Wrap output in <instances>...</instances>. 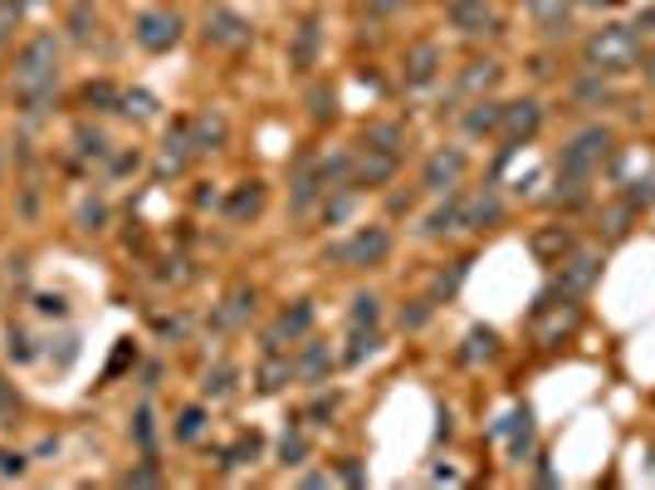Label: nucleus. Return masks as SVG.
<instances>
[{"instance_id":"1","label":"nucleus","mask_w":655,"mask_h":490,"mask_svg":"<svg viewBox=\"0 0 655 490\" xmlns=\"http://www.w3.org/2000/svg\"><path fill=\"white\" fill-rule=\"evenodd\" d=\"M10 89L25 103L30 113H39L59 89V39L55 35H30L25 49L15 55V75H10Z\"/></svg>"},{"instance_id":"2","label":"nucleus","mask_w":655,"mask_h":490,"mask_svg":"<svg viewBox=\"0 0 655 490\" xmlns=\"http://www.w3.org/2000/svg\"><path fill=\"white\" fill-rule=\"evenodd\" d=\"M583 59L597 75H627L641 59V35L636 25H601L597 35L583 45Z\"/></svg>"},{"instance_id":"3","label":"nucleus","mask_w":655,"mask_h":490,"mask_svg":"<svg viewBox=\"0 0 655 490\" xmlns=\"http://www.w3.org/2000/svg\"><path fill=\"white\" fill-rule=\"evenodd\" d=\"M611 158V133L607 128H583L573 143L563 148V162H558V176H577V182H587L591 172H597L601 162Z\"/></svg>"},{"instance_id":"4","label":"nucleus","mask_w":655,"mask_h":490,"mask_svg":"<svg viewBox=\"0 0 655 490\" xmlns=\"http://www.w3.org/2000/svg\"><path fill=\"white\" fill-rule=\"evenodd\" d=\"M387 255H392V231H387V226H363L353 241L328 250V260H343V265H353V270H372V265H382Z\"/></svg>"},{"instance_id":"5","label":"nucleus","mask_w":655,"mask_h":490,"mask_svg":"<svg viewBox=\"0 0 655 490\" xmlns=\"http://www.w3.org/2000/svg\"><path fill=\"white\" fill-rule=\"evenodd\" d=\"M182 15L176 10H142L137 15V25H133V35H137V45L147 49V55H166V49H176L182 45Z\"/></svg>"},{"instance_id":"6","label":"nucleus","mask_w":655,"mask_h":490,"mask_svg":"<svg viewBox=\"0 0 655 490\" xmlns=\"http://www.w3.org/2000/svg\"><path fill=\"white\" fill-rule=\"evenodd\" d=\"M464 172H470V158L460 148H436L426 158V167H421V186L436 196H450V192H460Z\"/></svg>"},{"instance_id":"7","label":"nucleus","mask_w":655,"mask_h":490,"mask_svg":"<svg viewBox=\"0 0 655 490\" xmlns=\"http://www.w3.org/2000/svg\"><path fill=\"white\" fill-rule=\"evenodd\" d=\"M538 128H543V109H538L533 99L504 103V109H499V138L509 143V152H519L524 143H533Z\"/></svg>"},{"instance_id":"8","label":"nucleus","mask_w":655,"mask_h":490,"mask_svg":"<svg viewBox=\"0 0 655 490\" xmlns=\"http://www.w3.org/2000/svg\"><path fill=\"white\" fill-rule=\"evenodd\" d=\"M206 39L216 49H245L250 39H255V25H250L240 10H230V5H210L206 10Z\"/></svg>"},{"instance_id":"9","label":"nucleus","mask_w":655,"mask_h":490,"mask_svg":"<svg viewBox=\"0 0 655 490\" xmlns=\"http://www.w3.org/2000/svg\"><path fill=\"white\" fill-rule=\"evenodd\" d=\"M558 285L567 289V295H587L591 285H597V275H601V250L597 246H573L563 260H558Z\"/></svg>"},{"instance_id":"10","label":"nucleus","mask_w":655,"mask_h":490,"mask_svg":"<svg viewBox=\"0 0 655 490\" xmlns=\"http://www.w3.org/2000/svg\"><path fill=\"white\" fill-rule=\"evenodd\" d=\"M577 324H583V315H577V305H567V299L563 305H543V299L533 305V339L543 343V349H558Z\"/></svg>"},{"instance_id":"11","label":"nucleus","mask_w":655,"mask_h":490,"mask_svg":"<svg viewBox=\"0 0 655 490\" xmlns=\"http://www.w3.org/2000/svg\"><path fill=\"white\" fill-rule=\"evenodd\" d=\"M309 329H313V305L299 299V305L284 309V315L269 324V333H264V353H284V343L309 339Z\"/></svg>"},{"instance_id":"12","label":"nucleus","mask_w":655,"mask_h":490,"mask_svg":"<svg viewBox=\"0 0 655 490\" xmlns=\"http://www.w3.org/2000/svg\"><path fill=\"white\" fill-rule=\"evenodd\" d=\"M196 158H200V152H196L192 133H186V123H176V128L166 133L162 152H157V176H182V172H186V167H192Z\"/></svg>"},{"instance_id":"13","label":"nucleus","mask_w":655,"mask_h":490,"mask_svg":"<svg viewBox=\"0 0 655 490\" xmlns=\"http://www.w3.org/2000/svg\"><path fill=\"white\" fill-rule=\"evenodd\" d=\"M499 216H504V202L490 186L474 196H460V231H490V226H499Z\"/></svg>"},{"instance_id":"14","label":"nucleus","mask_w":655,"mask_h":490,"mask_svg":"<svg viewBox=\"0 0 655 490\" xmlns=\"http://www.w3.org/2000/svg\"><path fill=\"white\" fill-rule=\"evenodd\" d=\"M397 176V152H382V148H367L353 158V186H387Z\"/></svg>"},{"instance_id":"15","label":"nucleus","mask_w":655,"mask_h":490,"mask_svg":"<svg viewBox=\"0 0 655 490\" xmlns=\"http://www.w3.org/2000/svg\"><path fill=\"white\" fill-rule=\"evenodd\" d=\"M450 25H456L460 35H494L499 15H494L490 0H456V5H450Z\"/></svg>"},{"instance_id":"16","label":"nucleus","mask_w":655,"mask_h":490,"mask_svg":"<svg viewBox=\"0 0 655 490\" xmlns=\"http://www.w3.org/2000/svg\"><path fill=\"white\" fill-rule=\"evenodd\" d=\"M440 75V49L430 45V39H421V45L406 49V59H401V79L411 83V89H426L430 79Z\"/></svg>"},{"instance_id":"17","label":"nucleus","mask_w":655,"mask_h":490,"mask_svg":"<svg viewBox=\"0 0 655 490\" xmlns=\"http://www.w3.org/2000/svg\"><path fill=\"white\" fill-rule=\"evenodd\" d=\"M319 39H323L319 15H303L299 30H294V45H289V65L299 69V75H309L313 69V59H319Z\"/></svg>"},{"instance_id":"18","label":"nucleus","mask_w":655,"mask_h":490,"mask_svg":"<svg viewBox=\"0 0 655 490\" xmlns=\"http://www.w3.org/2000/svg\"><path fill=\"white\" fill-rule=\"evenodd\" d=\"M220 212H226V221H235V226L255 221V216L264 212V186L260 182H240L235 192L226 196V206H220Z\"/></svg>"},{"instance_id":"19","label":"nucleus","mask_w":655,"mask_h":490,"mask_svg":"<svg viewBox=\"0 0 655 490\" xmlns=\"http://www.w3.org/2000/svg\"><path fill=\"white\" fill-rule=\"evenodd\" d=\"M323 192H328V186H323V162L303 158L299 172H294V212H309Z\"/></svg>"},{"instance_id":"20","label":"nucleus","mask_w":655,"mask_h":490,"mask_svg":"<svg viewBox=\"0 0 655 490\" xmlns=\"http://www.w3.org/2000/svg\"><path fill=\"white\" fill-rule=\"evenodd\" d=\"M250 315H255V289H250V285H235V289L226 295V305L216 309V324H220V329H240Z\"/></svg>"},{"instance_id":"21","label":"nucleus","mask_w":655,"mask_h":490,"mask_svg":"<svg viewBox=\"0 0 655 490\" xmlns=\"http://www.w3.org/2000/svg\"><path fill=\"white\" fill-rule=\"evenodd\" d=\"M186 133H192V143H196V152H216L220 143H226V118L220 113H196L192 123H186Z\"/></svg>"},{"instance_id":"22","label":"nucleus","mask_w":655,"mask_h":490,"mask_svg":"<svg viewBox=\"0 0 655 490\" xmlns=\"http://www.w3.org/2000/svg\"><path fill=\"white\" fill-rule=\"evenodd\" d=\"M328 368H333V353H328V343H303L299 363H294V373H299L303 383H328Z\"/></svg>"},{"instance_id":"23","label":"nucleus","mask_w":655,"mask_h":490,"mask_svg":"<svg viewBox=\"0 0 655 490\" xmlns=\"http://www.w3.org/2000/svg\"><path fill=\"white\" fill-rule=\"evenodd\" d=\"M528 15H533L548 35H558V30L567 25V15H573V0H528Z\"/></svg>"},{"instance_id":"24","label":"nucleus","mask_w":655,"mask_h":490,"mask_svg":"<svg viewBox=\"0 0 655 490\" xmlns=\"http://www.w3.org/2000/svg\"><path fill=\"white\" fill-rule=\"evenodd\" d=\"M504 69L494 65V59H474V65H464V75H460V89L464 93H490L494 83H499Z\"/></svg>"},{"instance_id":"25","label":"nucleus","mask_w":655,"mask_h":490,"mask_svg":"<svg viewBox=\"0 0 655 490\" xmlns=\"http://www.w3.org/2000/svg\"><path fill=\"white\" fill-rule=\"evenodd\" d=\"M426 236H450V231H460V192H450L446 196V206H436V212L426 216V226H421Z\"/></svg>"},{"instance_id":"26","label":"nucleus","mask_w":655,"mask_h":490,"mask_svg":"<svg viewBox=\"0 0 655 490\" xmlns=\"http://www.w3.org/2000/svg\"><path fill=\"white\" fill-rule=\"evenodd\" d=\"M494 353H499V333H494V329H470V333H464V349H460L464 363L494 358Z\"/></svg>"},{"instance_id":"27","label":"nucleus","mask_w":655,"mask_h":490,"mask_svg":"<svg viewBox=\"0 0 655 490\" xmlns=\"http://www.w3.org/2000/svg\"><path fill=\"white\" fill-rule=\"evenodd\" d=\"M289 378H294V363L284 358V353H269V358L260 363V392H279Z\"/></svg>"},{"instance_id":"28","label":"nucleus","mask_w":655,"mask_h":490,"mask_svg":"<svg viewBox=\"0 0 655 490\" xmlns=\"http://www.w3.org/2000/svg\"><path fill=\"white\" fill-rule=\"evenodd\" d=\"M363 143H367V148H382V152H397V158H401V143H406V133H401L397 123H372V128L363 133Z\"/></svg>"},{"instance_id":"29","label":"nucleus","mask_w":655,"mask_h":490,"mask_svg":"<svg viewBox=\"0 0 655 490\" xmlns=\"http://www.w3.org/2000/svg\"><path fill=\"white\" fill-rule=\"evenodd\" d=\"M377 319H382V299L377 295H357L353 309H347V324L353 329H377Z\"/></svg>"},{"instance_id":"30","label":"nucleus","mask_w":655,"mask_h":490,"mask_svg":"<svg viewBox=\"0 0 655 490\" xmlns=\"http://www.w3.org/2000/svg\"><path fill=\"white\" fill-rule=\"evenodd\" d=\"M509 426H514L509 456H519V461H524V452H528V446H533V412H528V408H519V412L509 417Z\"/></svg>"},{"instance_id":"31","label":"nucleus","mask_w":655,"mask_h":490,"mask_svg":"<svg viewBox=\"0 0 655 490\" xmlns=\"http://www.w3.org/2000/svg\"><path fill=\"white\" fill-rule=\"evenodd\" d=\"M567 250H573V236H567L563 226H553V231H538V236H533V255H558V260H563Z\"/></svg>"},{"instance_id":"32","label":"nucleus","mask_w":655,"mask_h":490,"mask_svg":"<svg viewBox=\"0 0 655 490\" xmlns=\"http://www.w3.org/2000/svg\"><path fill=\"white\" fill-rule=\"evenodd\" d=\"M464 133H499V103H474V113L464 118Z\"/></svg>"},{"instance_id":"33","label":"nucleus","mask_w":655,"mask_h":490,"mask_svg":"<svg viewBox=\"0 0 655 490\" xmlns=\"http://www.w3.org/2000/svg\"><path fill=\"white\" fill-rule=\"evenodd\" d=\"M255 456H260V436H240V442L226 452V461H220V466H226V471H240V466H250Z\"/></svg>"},{"instance_id":"34","label":"nucleus","mask_w":655,"mask_h":490,"mask_svg":"<svg viewBox=\"0 0 655 490\" xmlns=\"http://www.w3.org/2000/svg\"><path fill=\"white\" fill-rule=\"evenodd\" d=\"M118 109L128 113V118H152L157 99H152V93H142V89H133V93H118Z\"/></svg>"},{"instance_id":"35","label":"nucleus","mask_w":655,"mask_h":490,"mask_svg":"<svg viewBox=\"0 0 655 490\" xmlns=\"http://www.w3.org/2000/svg\"><path fill=\"white\" fill-rule=\"evenodd\" d=\"M377 343H382V339H377V329H353V349L343 353V363H363V358H372Z\"/></svg>"},{"instance_id":"36","label":"nucleus","mask_w":655,"mask_h":490,"mask_svg":"<svg viewBox=\"0 0 655 490\" xmlns=\"http://www.w3.org/2000/svg\"><path fill=\"white\" fill-rule=\"evenodd\" d=\"M279 456H284V466H299L303 456H309V436L294 432V426H289V432L279 436Z\"/></svg>"},{"instance_id":"37","label":"nucleus","mask_w":655,"mask_h":490,"mask_svg":"<svg viewBox=\"0 0 655 490\" xmlns=\"http://www.w3.org/2000/svg\"><path fill=\"white\" fill-rule=\"evenodd\" d=\"M200 426H206V412H200V408H186L182 417H176V442H196Z\"/></svg>"},{"instance_id":"38","label":"nucleus","mask_w":655,"mask_h":490,"mask_svg":"<svg viewBox=\"0 0 655 490\" xmlns=\"http://www.w3.org/2000/svg\"><path fill=\"white\" fill-rule=\"evenodd\" d=\"M200 388H206V398H226V392L235 388V373L216 368V373H206V383H200Z\"/></svg>"},{"instance_id":"39","label":"nucleus","mask_w":655,"mask_h":490,"mask_svg":"<svg viewBox=\"0 0 655 490\" xmlns=\"http://www.w3.org/2000/svg\"><path fill=\"white\" fill-rule=\"evenodd\" d=\"M79 152L83 158H108V138H103V133H89V128H79Z\"/></svg>"},{"instance_id":"40","label":"nucleus","mask_w":655,"mask_h":490,"mask_svg":"<svg viewBox=\"0 0 655 490\" xmlns=\"http://www.w3.org/2000/svg\"><path fill=\"white\" fill-rule=\"evenodd\" d=\"M627 206H655V176H646V182H627Z\"/></svg>"},{"instance_id":"41","label":"nucleus","mask_w":655,"mask_h":490,"mask_svg":"<svg viewBox=\"0 0 655 490\" xmlns=\"http://www.w3.org/2000/svg\"><path fill=\"white\" fill-rule=\"evenodd\" d=\"M464 270H470V260H456V270H450V275H440V280H436V299L456 295V289H460V280H464Z\"/></svg>"},{"instance_id":"42","label":"nucleus","mask_w":655,"mask_h":490,"mask_svg":"<svg viewBox=\"0 0 655 490\" xmlns=\"http://www.w3.org/2000/svg\"><path fill=\"white\" fill-rule=\"evenodd\" d=\"M309 103H313L309 113H313V118H319V123H323V118H333V113H337V99H333V89H313V99H309Z\"/></svg>"},{"instance_id":"43","label":"nucleus","mask_w":655,"mask_h":490,"mask_svg":"<svg viewBox=\"0 0 655 490\" xmlns=\"http://www.w3.org/2000/svg\"><path fill=\"white\" fill-rule=\"evenodd\" d=\"M15 20H20V5L10 0V5H0V49H5V39H10V30H15Z\"/></svg>"},{"instance_id":"44","label":"nucleus","mask_w":655,"mask_h":490,"mask_svg":"<svg viewBox=\"0 0 655 490\" xmlns=\"http://www.w3.org/2000/svg\"><path fill=\"white\" fill-rule=\"evenodd\" d=\"M162 476H157V466H137V471L123 476V486H157Z\"/></svg>"},{"instance_id":"45","label":"nucleus","mask_w":655,"mask_h":490,"mask_svg":"<svg viewBox=\"0 0 655 490\" xmlns=\"http://www.w3.org/2000/svg\"><path fill=\"white\" fill-rule=\"evenodd\" d=\"M10 358H20V363L35 358V349H30V339H25L20 329H10Z\"/></svg>"},{"instance_id":"46","label":"nucleus","mask_w":655,"mask_h":490,"mask_svg":"<svg viewBox=\"0 0 655 490\" xmlns=\"http://www.w3.org/2000/svg\"><path fill=\"white\" fill-rule=\"evenodd\" d=\"M83 103H118V93H113L108 83H89V89H83Z\"/></svg>"},{"instance_id":"47","label":"nucleus","mask_w":655,"mask_h":490,"mask_svg":"<svg viewBox=\"0 0 655 490\" xmlns=\"http://www.w3.org/2000/svg\"><path fill=\"white\" fill-rule=\"evenodd\" d=\"M103 216H108V212H103V206H99V202H93V206H83V212H79V221H83V231H99V226H103Z\"/></svg>"},{"instance_id":"48","label":"nucleus","mask_w":655,"mask_h":490,"mask_svg":"<svg viewBox=\"0 0 655 490\" xmlns=\"http://www.w3.org/2000/svg\"><path fill=\"white\" fill-rule=\"evenodd\" d=\"M137 442H142L147 446V452H152V412H137Z\"/></svg>"},{"instance_id":"49","label":"nucleus","mask_w":655,"mask_h":490,"mask_svg":"<svg viewBox=\"0 0 655 490\" xmlns=\"http://www.w3.org/2000/svg\"><path fill=\"white\" fill-rule=\"evenodd\" d=\"M83 20H89V0L73 5V39H89V25H83Z\"/></svg>"},{"instance_id":"50","label":"nucleus","mask_w":655,"mask_h":490,"mask_svg":"<svg viewBox=\"0 0 655 490\" xmlns=\"http://www.w3.org/2000/svg\"><path fill=\"white\" fill-rule=\"evenodd\" d=\"M0 471H5V476H20V471H25V456H10V452H0Z\"/></svg>"},{"instance_id":"51","label":"nucleus","mask_w":655,"mask_h":490,"mask_svg":"<svg viewBox=\"0 0 655 490\" xmlns=\"http://www.w3.org/2000/svg\"><path fill=\"white\" fill-rule=\"evenodd\" d=\"M39 315H65V299H59V295H39Z\"/></svg>"},{"instance_id":"52","label":"nucleus","mask_w":655,"mask_h":490,"mask_svg":"<svg viewBox=\"0 0 655 490\" xmlns=\"http://www.w3.org/2000/svg\"><path fill=\"white\" fill-rule=\"evenodd\" d=\"M343 481H347V486H363V481H367L363 466H357V461H343Z\"/></svg>"},{"instance_id":"53","label":"nucleus","mask_w":655,"mask_h":490,"mask_svg":"<svg viewBox=\"0 0 655 490\" xmlns=\"http://www.w3.org/2000/svg\"><path fill=\"white\" fill-rule=\"evenodd\" d=\"M401 0H367V15H392Z\"/></svg>"},{"instance_id":"54","label":"nucleus","mask_w":655,"mask_h":490,"mask_svg":"<svg viewBox=\"0 0 655 490\" xmlns=\"http://www.w3.org/2000/svg\"><path fill=\"white\" fill-rule=\"evenodd\" d=\"M113 172H137V152H133V158H128V152H123V158L113 162Z\"/></svg>"},{"instance_id":"55","label":"nucleus","mask_w":655,"mask_h":490,"mask_svg":"<svg viewBox=\"0 0 655 490\" xmlns=\"http://www.w3.org/2000/svg\"><path fill=\"white\" fill-rule=\"evenodd\" d=\"M655 25V5L651 10H641V15H636V30H651Z\"/></svg>"},{"instance_id":"56","label":"nucleus","mask_w":655,"mask_h":490,"mask_svg":"<svg viewBox=\"0 0 655 490\" xmlns=\"http://www.w3.org/2000/svg\"><path fill=\"white\" fill-rule=\"evenodd\" d=\"M646 79H651V89H655V55L646 59Z\"/></svg>"},{"instance_id":"57","label":"nucleus","mask_w":655,"mask_h":490,"mask_svg":"<svg viewBox=\"0 0 655 490\" xmlns=\"http://www.w3.org/2000/svg\"><path fill=\"white\" fill-rule=\"evenodd\" d=\"M583 5H597L601 10V5H617V0H583Z\"/></svg>"},{"instance_id":"58","label":"nucleus","mask_w":655,"mask_h":490,"mask_svg":"<svg viewBox=\"0 0 655 490\" xmlns=\"http://www.w3.org/2000/svg\"><path fill=\"white\" fill-rule=\"evenodd\" d=\"M15 5H20V10H25V5H35V0H15Z\"/></svg>"}]
</instances>
